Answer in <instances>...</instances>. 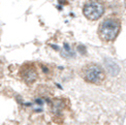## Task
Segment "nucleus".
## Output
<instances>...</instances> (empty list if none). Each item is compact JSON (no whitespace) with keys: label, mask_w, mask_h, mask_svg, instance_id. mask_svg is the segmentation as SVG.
Masks as SVG:
<instances>
[{"label":"nucleus","mask_w":126,"mask_h":125,"mask_svg":"<svg viewBox=\"0 0 126 125\" xmlns=\"http://www.w3.org/2000/svg\"><path fill=\"white\" fill-rule=\"evenodd\" d=\"M106 13V4L101 0H87L83 6V15L89 21H97Z\"/></svg>","instance_id":"7ed1b4c3"},{"label":"nucleus","mask_w":126,"mask_h":125,"mask_svg":"<svg viewBox=\"0 0 126 125\" xmlns=\"http://www.w3.org/2000/svg\"><path fill=\"white\" fill-rule=\"evenodd\" d=\"M122 29V22L117 17H108L104 18L99 24L97 29L98 37L102 43H113L119 36Z\"/></svg>","instance_id":"f257e3e1"},{"label":"nucleus","mask_w":126,"mask_h":125,"mask_svg":"<svg viewBox=\"0 0 126 125\" xmlns=\"http://www.w3.org/2000/svg\"><path fill=\"white\" fill-rule=\"evenodd\" d=\"M80 76L86 83L93 85H101L107 79V74L102 66L94 62L84 65L80 70Z\"/></svg>","instance_id":"f03ea898"},{"label":"nucleus","mask_w":126,"mask_h":125,"mask_svg":"<svg viewBox=\"0 0 126 125\" xmlns=\"http://www.w3.org/2000/svg\"><path fill=\"white\" fill-rule=\"evenodd\" d=\"M37 68H38V74L43 75L45 79L50 80L53 78L55 71H54V67L52 65L47 64V63H38Z\"/></svg>","instance_id":"423d86ee"},{"label":"nucleus","mask_w":126,"mask_h":125,"mask_svg":"<svg viewBox=\"0 0 126 125\" xmlns=\"http://www.w3.org/2000/svg\"><path fill=\"white\" fill-rule=\"evenodd\" d=\"M19 76L27 86L33 85L39 78L37 65L33 62H26L20 67Z\"/></svg>","instance_id":"20e7f679"},{"label":"nucleus","mask_w":126,"mask_h":125,"mask_svg":"<svg viewBox=\"0 0 126 125\" xmlns=\"http://www.w3.org/2000/svg\"><path fill=\"white\" fill-rule=\"evenodd\" d=\"M67 99L65 98H55L53 99L51 103V113L55 116V120L56 121H62L63 117L62 114L65 111V109L67 105H65V101Z\"/></svg>","instance_id":"39448f33"}]
</instances>
